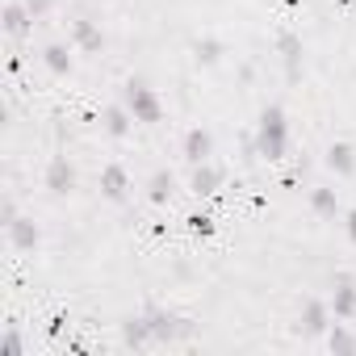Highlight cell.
<instances>
[{
    "label": "cell",
    "instance_id": "obj_26",
    "mask_svg": "<svg viewBox=\"0 0 356 356\" xmlns=\"http://www.w3.org/2000/svg\"><path fill=\"white\" fill-rule=\"evenodd\" d=\"M348 239H352V243H356V210H352V214H348Z\"/></svg>",
    "mask_w": 356,
    "mask_h": 356
},
{
    "label": "cell",
    "instance_id": "obj_14",
    "mask_svg": "<svg viewBox=\"0 0 356 356\" xmlns=\"http://www.w3.org/2000/svg\"><path fill=\"white\" fill-rule=\"evenodd\" d=\"M72 38H76V47H80V51H88V55H92V51H101V42H105V38H101V30H97L92 22H76V26H72Z\"/></svg>",
    "mask_w": 356,
    "mask_h": 356
},
{
    "label": "cell",
    "instance_id": "obj_25",
    "mask_svg": "<svg viewBox=\"0 0 356 356\" xmlns=\"http://www.w3.org/2000/svg\"><path fill=\"white\" fill-rule=\"evenodd\" d=\"M22 5L34 13V17H42V13H51V0H22Z\"/></svg>",
    "mask_w": 356,
    "mask_h": 356
},
{
    "label": "cell",
    "instance_id": "obj_19",
    "mask_svg": "<svg viewBox=\"0 0 356 356\" xmlns=\"http://www.w3.org/2000/svg\"><path fill=\"white\" fill-rule=\"evenodd\" d=\"M42 59H47V67H51L55 76H67V72H72V55H67V47H59V42H55V47H47V51H42Z\"/></svg>",
    "mask_w": 356,
    "mask_h": 356
},
{
    "label": "cell",
    "instance_id": "obj_7",
    "mask_svg": "<svg viewBox=\"0 0 356 356\" xmlns=\"http://www.w3.org/2000/svg\"><path fill=\"white\" fill-rule=\"evenodd\" d=\"M218 189H222V168L210 163V159L206 163H193V193L197 197H214Z\"/></svg>",
    "mask_w": 356,
    "mask_h": 356
},
{
    "label": "cell",
    "instance_id": "obj_11",
    "mask_svg": "<svg viewBox=\"0 0 356 356\" xmlns=\"http://www.w3.org/2000/svg\"><path fill=\"white\" fill-rule=\"evenodd\" d=\"M5 231H9L13 248H22V252H34V248H38V227H34V218H13Z\"/></svg>",
    "mask_w": 356,
    "mask_h": 356
},
{
    "label": "cell",
    "instance_id": "obj_22",
    "mask_svg": "<svg viewBox=\"0 0 356 356\" xmlns=\"http://www.w3.org/2000/svg\"><path fill=\"white\" fill-rule=\"evenodd\" d=\"M0 356H22V335L13 327L5 331V339H0Z\"/></svg>",
    "mask_w": 356,
    "mask_h": 356
},
{
    "label": "cell",
    "instance_id": "obj_6",
    "mask_svg": "<svg viewBox=\"0 0 356 356\" xmlns=\"http://www.w3.org/2000/svg\"><path fill=\"white\" fill-rule=\"evenodd\" d=\"M72 185H76V168L67 163V155H55L47 163V189L51 193H72Z\"/></svg>",
    "mask_w": 356,
    "mask_h": 356
},
{
    "label": "cell",
    "instance_id": "obj_5",
    "mask_svg": "<svg viewBox=\"0 0 356 356\" xmlns=\"http://www.w3.org/2000/svg\"><path fill=\"white\" fill-rule=\"evenodd\" d=\"M331 314H335V318H356V281H352V277H335Z\"/></svg>",
    "mask_w": 356,
    "mask_h": 356
},
{
    "label": "cell",
    "instance_id": "obj_12",
    "mask_svg": "<svg viewBox=\"0 0 356 356\" xmlns=\"http://www.w3.org/2000/svg\"><path fill=\"white\" fill-rule=\"evenodd\" d=\"M327 168L339 172V176H352V172H356V151H352L348 143H331V147H327Z\"/></svg>",
    "mask_w": 356,
    "mask_h": 356
},
{
    "label": "cell",
    "instance_id": "obj_8",
    "mask_svg": "<svg viewBox=\"0 0 356 356\" xmlns=\"http://www.w3.org/2000/svg\"><path fill=\"white\" fill-rule=\"evenodd\" d=\"M185 159L189 163H206L210 155H214V138H210V130H202V126H193L189 134H185Z\"/></svg>",
    "mask_w": 356,
    "mask_h": 356
},
{
    "label": "cell",
    "instance_id": "obj_13",
    "mask_svg": "<svg viewBox=\"0 0 356 356\" xmlns=\"http://www.w3.org/2000/svg\"><path fill=\"white\" fill-rule=\"evenodd\" d=\"M122 339H126L130 348H147V343H155V339H151V327H147V314L126 318V323H122Z\"/></svg>",
    "mask_w": 356,
    "mask_h": 356
},
{
    "label": "cell",
    "instance_id": "obj_21",
    "mask_svg": "<svg viewBox=\"0 0 356 356\" xmlns=\"http://www.w3.org/2000/svg\"><path fill=\"white\" fill-rule=\"evenodd\" d=\"M193 51H197V63H218V55H222V42H218V38H202Z\"/></svg>",
    "mask_w": 356,
    "mask_h": 356
},
{
    "label": "cell",
    "instance_id": "obj_4",
    "mask_svg": "<svg viewBox=\"0 0 356 356\" xmlns=\"http://www.w3.org/2000/svg\"><path fill=\"white\" fill-rule=\"evenodd\" d=\"M0 22H5V34H9V38H26L38 17L22 5V0H9V5H5V17H0Z\"/></svg>",
    "mask_w": 356,
    "mask_h": 356
},
{
    "label": "cell",
    "instance_id": "obj_17",
    "mask_svg": "<svg viewBox=\"0 0 356 356\" xmlns=\"http://www.w3.org/2000/svg\"><path fill=\"white\" fill-rule=\"evenodd\" d=\"M327 348H331V352H339V356H352V352H356V335H352L348 327H339V323H335V327L327 331Z\"/></svg>",
    "mask_w": 356,
    "mask_h": 356
},
{
    "label": "cell",
    "instance_id": "obj_24",
    "mask_svg": "<svg viewBox=\"0 0 356 356\" xmlns=\"http://www.w3.org/2000/svg\"><path fill=\"white\" fill-rule=\"evenodd\" d=\"M13 218H17V206H13V197H5V202H0V222L9 227Z\"/></svg>",
    "mask_w": 356,
    "mask_h": 356
},
{
    "label": "cell",
    "instance_id": "obj_23",
    "mask_svg": "<svg viewBox=\"0 0 356 356\" xmlns=\"http://www.w3.org/2000/svg\"><path fill=\"white\" fill-rule=\"evenodd\" d=\"M189 227H193L197 235H214V218H210V214H193V218H189Z\"/></svg>",
    "mask_w": 356,
    "mask_h": 356
},
{
    "label": "cell",
    "instance_id": "obj_18",
    "mask_svg": "<svg viewBox=\"0 0 356 356\" xmlns=\"http://www.w3.org/2000/svg\"><path fill=\"white\" fill-rule=\"evenodd\" d=\"M277 51L285 55V63H289V80H298V59H302V42L293 38V34H281L277 38Z\"/></svg>",
    "mask_w": 356,
    "mask_h": 356
},
{
    "label": "cell",
    "instance_id": "obj_2",
    "mask_svg": "<svg viewBox=\"0 0 356 356\" xmlns=\"http://www.w3.org/2000/svg\"><path fill=\"white\" fill-rule=\"evenodd\" d=\"M126 109H130V113H134V122H143V126H151V122H159V118H163L159 97H155L143 80H130V84H126Z\"/></svg>",
    "mask_w": 356,
    "mask_h": 356
},
{
    "label": "cell",
    "instance_id": "obj_20",
    "mask_svg": "<svg viewBox=\"0 0 356 356\" xmlns=\"http://www.w3.org/2000/svg\"><path fill=\"white\" fill-rule=\"evenodd\" d=\"M310 206H314V214L331 218V214L339 210V197H335V189H314V193H310Z\"/></svg>",
    "mask_w": 356,
    "mask_h": 356
},
{
    "label": "cell",
    "instance_id": "obj_15",
    "mask_svg": "<svg viewBox=\"0 0 356 356\" xmlns=\"http://www.w3.org/2000/svg\"><path fill=\"white\" fill-rule=\"evenodd\" d=\"M147 197L155 202V206H163V202H172V172H155L151 181H147Z\"/></svg>",
    "mask_w": 356,
    "mask_h": 356
},
{
    "label": "cell",
    "instance_id": "obj_9",
    "mask_svg": "<svg viewBox=\"0 0 356 356\" xmlns=\"http://www.w3.org/2000/svg\"><path fill=\"white\" fill-rule=\"evenodd\" d=\"M101 193H105L109 202H122V197L130 193V176H126L122 163H109V168L101 172Z\"/></svg>",
    "mask_w": 356,
    "mask_h": 356
},
{
    "label": "cell",
    "instance_id": "obj_16",
    "mask_svg": "<svg viewBox=\"0 0 356 356\" xmlns=\"http://www.w3.org/2000/svg\"><path fill=\"white\" fill-rule=\"evenodd\" d=\"M130 122H134V113H130V109H122V105H113V109H105V130H109L113 138H122V134H130Z\"/></svg>",
    "mask_w": 356,
    "mask_h": 356
},
{
    "label": "cell",
    "instance_id": "obj_27",
    "mask_svg": "<svg viewBox=\"0 0 356 356\" xmlns=\"http://www.w3.org/2000/svg\"><path fill=\"white\" fill-rule=\"evenodd\" d=\"M335 5H348V0H335Z\"/></svg>",
    "mask_w": 356,
    "mask_h": 356
},
{
    "label": "cell",
    "instance_id": "obj_1",
    "mask_svg": "<svg viewBox=\"0 0 356 356\" xmlns=\"http://www.w3.org/2000/svg\"><path fill=\"white\" fill-rule=\"evenodd\" d=\"M256 143H260V155H264V159H285L289 122H285V113H281L277 105H268V109L260 113V134H256Z\"/></svg>",
    "mask_w": 356,
    "mask_h": 356
},
{
    "label": "cell",
    "instance_id": "obj_3",
    "mask_svg": "<svg viewBox=\"0 0 356 356\" xmlns=\"http://www.w3.org/2000/svg\"><path fill=\"white\" fill-rule=\"evenodd\" d=\"M147 327H151V339L155 343H172V339H181V335H193L197 327L181 314H168V310H147Z\"/></svg>",
    "mask_w": 356,
    "mask_h": 356
},
{
    "label": "cell",
    "instance_id": "obj_10",
    "mask_svg": "<svg viewBox=\"0 0 356 356\" xmlns=\"http://www.w3.org/2000/svg\"><path fill=\"white\" fill-rule=\"evenodd\" d=\"M327 327H331V306H323V302L310 298V302L302 306V331H306V335H323Z\"/></svg>",
    "mask_w": 356,
    "mask_h": 356
}]
</instances>
